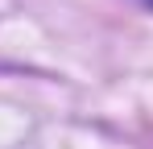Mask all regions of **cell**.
Here are the masks:
<instances>
[{
  "mask_svg": "<svg viewBox=\"0 0 153 149\" xmlns=\"http://www.w3.org/2000/svg\"><path fill=\"white\" fill-rule=\"evenodd\" d=\"M137 4H145V8H153V0H137Z\"/></svg>",
  "mask_w": 153,
  "mask_h": 149,
  "instance_id": "1",
  "label": "cell"
}]
</instances>
